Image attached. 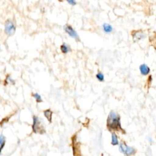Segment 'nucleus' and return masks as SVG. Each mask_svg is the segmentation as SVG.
<instances>
[{
  "instance_id": "nucleus-8",
  "label": "nucleus",
  "mask_w": 156,
  "mask_h": 156,
  "mask_svg": "<svg viewBox=\"0 0 156 156\" xmlns=\"http://www.w3.org/2000/svg\"><path fill=\"white\" fill-rule=\"evenodd\" d=\"M6 138L3 134H0V155L2 153V151L5 145Z\"/></svg>"
},
{
  "instance_id": "nucleus-3",
  "label": "nucleus",
  "mask_w": 156,
  "mask_h": 156,
  "mask_svg": "<svg viewBox=\"0 0 156 156\" xmlns=\"http://www.w3.org/2000/svg\"><path fill=\"white\" fill-rule=\"evenodd\" d=\"M32 129L33 131L35 133H42L41 130L43 131V125L41 123V121L40 120V119L36 116H34L33 117V125H32Z\"/></svg>"
},
{
  "instance_id": "nucleus-1",
  "label": "nucleus",
  "mask_w": 156,
  "mask_h": 156,
  "mask_svg": "<svg viewBox=\"0 0 156 156\" xmlns=\"http://www.w3.org/2000/svg\"><path fill=\"white\" fill-rule=\"evenodd\" d=\"M107 125L110 129L113 130H118L122 129L121 127V123H120V118L119 116L113 111H111L108 117L107 118Z\"/></svg>"
},
{
  "instance_id": "nucleus-9",
  "label": "nucleus",
  "mask_w": 156,
  "mask_h": 156,
  "mask_svg": "<svg viewBox=\"0 0 156 156\" xmlns=\"http://www.w3.org/2000/svg\"><path fill=\"white\" fill-rule=\"evenodd\" d=\"M102 27H103V30L106 34H109V33L112 32L113 30L112 26L108 23H104L102 25Z\"/></svg>"
},
{
  "instance_id": "nucleus-10",
  "label": "nucleus",
  "mask_w": 156,
  "mask_h": 156,
  "mask_svg": "<svg viewBox=\"0 0 156 156\" xmlns=\"http://www.w3.org/2000/svg\"><path fill=\"white\" fill-rule=\"evenodd\" d=\"M60 50L63 53L66 54L71 51V49H70L69 46L68 44H66V43H63L60 46Z\"/></svg>"
},
{
  "instance_id": "nucleus-4",
  "label": "nucleus",
  "mask_w": 156,
  "mask_h": 156,
  "mask_svg": "<svg viewBox=\"0 0 156 156\" xmlns=\"http://www.w3.org/2000/svg\"><path fill=\"white\" fill-rule=\"evenodd\" d=\"M119 149L121 152L124 153L125 155H130L134 154L135 152V149L133 147L127 146L126 144H125L124 143L120 144Z\"/></svg>"
},
{
  "instance_id": "nucleus-13",
  "label": "nucleus",
  "mask_w": 156,
  "mask_h": 156,
  "mask_svg": "<svg viewBox=\"0 0 156 156\" xmlns=\"http://www.w3.org/2000/svg\"><path fill=\"white\" fill-rule=\"evenodd\" d=\"M33 96L34 97V98L35 99V100L37 102H40L42 101V99L41 98V96L39 94L34 93V94H33Z\"/></svg>"
},
{
  "instance_id": "nucleus-16",
  "label": "nucleus",
  "mask_w": 156,
  "mask_h": 156,
  "mask_svg": "<svg viewBox=\"0 0 156 156\" xmlns=\"http://www.w3.org/2000/svg\"><path fill=\"white\" fill-rule=\"evenodd\" d=\"M66 1L71 5H75L76 4V0H66Z\"/></svg>"
},
{
  "instance_id": "nucleus-2",
  "label": "nucleus",
  "mask_w": 156,
  "mask_h": 156,
  "mask_svg": "<svg viewBox=\"0 0 156 156\" xmlns=\"http://www.w3.org/2000/svg\"><path fill=\"white\" fill-rule=\"evenodd\" d=\"M16 30V26L14 22L11 20H8L4 24V32L9 36L13 35Z\"/></svg>"
},
{
  "instance_id": "nucleus-7",
  "label": "nucleus",
  "mask_w": 156,
  "mask_h": 156,
  "mask_svg": "<svg viewBox=\"0 0 156 156\" xmlns=\"http://www.w3.org/2000/svg\"><path fill=\"white\" fill-rule=\"evenodd\" d=\"M140 70L143 75H147L150 72V69L146 64H142L140 66Z\"/></svg>"
},
{
  "instance_id": "nucleus-14",
  "label": "nucleus",
  "mask_w": 156,
  "mask_h": 156,
  "mask_svg": "<svg viewBox=\"0 0 156 156\" xmlns=\"http://www.w3.org/2000/svg\"><path fill=\"white\" fill-rule=\"evenodd\" d=\"M96 77L99 80V81H103L104 80V77L103 74L101 73H99L96 74Z\"/></svg>"
},
{
  "instance_id": "nucleus-12",
  "label": "nucleus",
  "mask_w": 156,
  "mask_h": 156,
  "mask_svg": "<svg viewBox=\"0 0 156 156\" xmlns=\"http://www.w3.org/2000/svg\"><path fill=\"white\" fill-rule=\"evenodd\" d=\"M112 144L113 145H117V144H118V137L115 135V133H112Z\"/></svg>"
},
{
  "instance_id": "nucleus-15",
  "label": "nucleus",
  "mask_w": 156,
  "mask_h": 156,
  "mask_svg": "<svg viewBox=\"0 0 156 156\" xmlns=\"http://www.w3.org/2000/svg\"><path fill=\"white\" fill-rule=\"evenodd\" d=\"M5 82H7V84H13L14 83V82H13V80L10 77V76H7L6 77V79H5Z\"/></svg>"
},
{
  "instance_id": "nucleus-5",
  "label": "nucleus",
  "mask_w": 156,
  "mask_h": 156,
  "mask_svg": "<svg viewBox=\"0 0 156 156\" xmlns=\"http://www.w3.org/2000/svg\"><path fill=\"white\" fill-rule=\"evenodd\" d=\"M64 29L65 30V32L72 38L76 39V40H79V35L77 34V33L76 32V31L71 26L66 24L64 26Z\"/></svg>"
},
{
  "instance_id": "nucleus-6",
  "label": "nucleus",
  "mask_w": 156,
  "mask_h": 156,
  "mask_svg": "<svg viewBox=\"0 0 156 156\" xmlns=\"http://www.w3.org/2000/svg\"><path fill=\"white\" fill-rule=\"evenodd\" d=\"M133 39L135 41H137L145 37V35L141 30H133L132 33Z\"/></svg>"
},
{
  "instance_id": "nucleus-11",
  "label": "nucleus",
  "mask_w": 156,
  "mask_h": 156,
  "mask_svg": "<svg viewBox=\"0 0 156 156\" xmlns=\"http://www.w3.org/2000/svg\"><path fill=\"white\" fill-rule=\"evenodd\" d=\"M44 116H46V118L48 119V120L49 122H51L52 115V111H51L50 109H48L44 112Z\"/></svg>"
}]
</instances>
